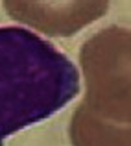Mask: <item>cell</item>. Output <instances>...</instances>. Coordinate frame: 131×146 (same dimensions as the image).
<instances>
[{"label": "cell", "instance_id": "cell-1", "mask_svg": "<svg viewBox=\"0 0 131 146\" xmlns=\"http://www.w3.org/2000/svg\"><path fill=\"white\" fill-rule=\"evenodd\" d=\"M78 93L79 72L68 56L26 28L0 26V146Z\"/></svg>", "mask_w": 131, "mask_h": 146}, {"label": "cell", "instance_id": "cell-2", "mask_svg": "<svg viewBox=\"0 0 131 146\" xmlns=\"http://www.w3.org/2000/svg\"><path fill=\"white\" fill-rule=\"evenodd\" d=\"M85 78L83 111L103 122L131 126V28L107 26L79 50Z\"/></svg>", "mask_w": 131, "mask_h": 146}, {"label": "cell", "instance_id": "cell-3", "mask_svg": "<svg viewBox=\"0 0 131 146\" xmlns=\"http://www.w3.org/2000/svg\"><path fill=\"white\" fill-rule=\"evenodd\" d=\"M111 0H2L13 21L48 37H72L109 9Z\"/></svg>", "mask_w": 131, "mask_h": 146}, {"label": "cell", "instance_id": "cell-4", "mask_svg": "<svg viewBox=\"0 0 131 146\" xmlns=\"http://www.w3.org/2000/svg\"><path fill=\"white\" fill-rule=\"evenodd\" d=\"M72 146H131V126H116L89 115L78 106L68 124Z\"/></svg>", "mask_w": 131, "mask_h": 146}]
</instances>
